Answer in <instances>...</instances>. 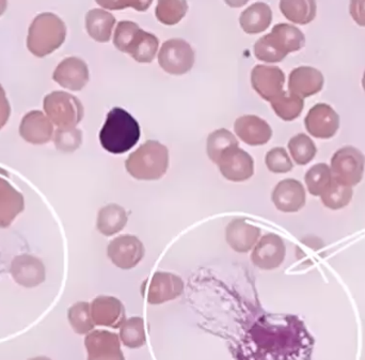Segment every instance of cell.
Returning <instances> with one entry per match:
<instances>
[{"label":"cell","instance_id":"29","mask_svg":"<svg viewBox=\"0 0 365 360\" xmlns=\"http://www.w3.org/2000/svg\"><path fill=\"white\" fill-rule=\"evenodd\" d=\"M289 149L296 164L304 166L317 155V145L306 134H298L289 140Z\"/></svg>","mask_w":365,"mask_h":360},{"label":"cell","instance_id":"9","mask_svg":"<svg viewBox=\"0 0 365 360\" xmlns=\"http://www.w3.org/2000/svg\"><path fill=\"white\" fill-rule=\"evenodd\" d=\"M221 173L225 179L233 182H242L250 179L255 173V162L251 155L238 147L225 150L219 158Z\"/></svg>","mask_w":365,"mask_h":360},{"label":"cell","instance_id":"31","mask_svg":"<svg viewBox=\"0 0 365 360\" xmlns=\"http://www.w3.org/2000/svg\"><path fill=\"white\" fill-rule=\"evenodd\" d=\"M120 337L124 346L137 349L145 344V322L141 318H132L121 326Z\"/></svg>","mask_w":365,"mask_h":360},{"label":"cell","instance_id":"27","mask_svg":"<svg viewBox=\"0 0 365 360\" xmlns=\"http://www.w3.org/2000/svg\"><path fill=\"white\" fill-rule=\"evenodd\" d=\"M232 147H238L237 139L229 130L220 128V130H215L208 136L206 151H207L208 158L215 164H218L221 154Z\"/></svg>","mask_w":365,"mask_h":360},{"label":"cell","instance_id":"25","mask_svg":"<svg viewBox=\"0 0 365 360\" xmlns=\"http://www.w3.org/2000/svg\"><path fill=\"white\" fill-rule=\"evenodd\" d=\"M304 181L311 195L321 197L334 181L331 169L323 163L314 165L304 175Z\"/></svg>","mask_w":365,"mask_h":360},{"label":"cell","instance_id":"11","mask_svg":"<svg viewBox=\"0 0 365 360\" xmlns=\"http://www.w3.org/2000/svg\"><path fill=\"white\" fill-rule=\"evenodd\" d=\"M284 81V73L278 66H257L251 73L253 89L269 102L282 93Z\"/></svg>","mask_w":365,"mask_h":360},{"label":"cell","instance_id":"28","mask_svg":"<svg viewBox=\"0 0 365 360\" xmlns=\"http://www.w3.org/2000/svg\"><path fill=\"white\" fill-rule=\"evenodd\" d=\"M353 195V187L342 185L334 179L327 190L322 195L321 200L328 209L341 210L351 203Z\"/></svg>","mask_w":365,"mask_h":360},{"label":"cell","instance_id":"2","mask_svg":"<svg viewBox=\"0 0 365 360\" xmlns=\"http://www.w3.org/2000/svg\"><path fill=\"white\" fill-rule=\"evenodd\" d=\"M306 44L302 30L289 24H278L270 34L255 42V53L264 62H281L289 53L299 51Z\"/></svg>","mask_w":365,"mask_h":360},{"label":"cell","instance_id":"21","mask_svg":"<svg viewBox=\"0 0 365 360\" xmlns=\"http://www.w3.org/2000/svg\"><path fill=\"white\" fill-rule=\"evenodd\" d=\"M59 78L62 85L73 90H81L89 81V71L85 62L77 58L66 60L58 68Z\"/></svg>","mask_w":365,"mask_h":360},{"label":"cell","instance_id":"14","mask_svg":"<svg viewBox=\"0 0 365 360\" xmlns=\"http://www.w3.org/2000/svg\"><path fill=\"white\" fill-rule=\"evenodd\" d=\"M11 275L15 282L25 288H34L44 282L45 267L36 257L21 254L12 261Z\"/></svg>","mask_w":365,"mask_h":360},{"label":"cell","instance_id":"7","mask_svg":"<svg viewBox=\"0 0 365 360\" xmlns=\"http://www.w3.org/2000/svg\"><path fill=\"white\" fill-rule=\"evenodd\" d=\"M143 244L134 235H121L115 237L108 246L109 259L119 269H133L143 260Z\"/></svg>","mask_w":365,"mask_h":360},{"label":"cell","instance_id":"8","mask_svg":"<svg viewBox=\"0 0 365 360\" xmlns=\"http://www.w3.org/2000/svg\"><path fill=\"white\" fill-rule=\"evenodd\" d=\"M285 254L287 248L282 237L274 233H268L257 242L251 254V260L259 269L272 271L281 267Z\"/></svg>","mask_w":365,"mask_h":360},{"label":"cell","instance_id":"6","mask_svg":"<svg viewBox=\"0 0 365 360\" xmlns=\"http://www.w3.org/2000/svg\"><path fill=\"white\" fill-rule=\"evenodd\" d=\"M143 295L151 305H160L166 302L178 299L184 291V284L179 276L165 272H158L152 276Z\"/></svg>","mask_w":365,"mask_h":360},{"label":"cell","instance_id":"30","mask_svg":"<svg viewBox=\"0 0 365 360\" xmlns=\"http://www.w3.org/2000/svg\"><path fill=\"white\" fill-rule=\"evenodd\" d=\"M68 321L75 333L87 334L94 329L93 319L91 316V305L85 302L75 304L68 310Z\"/></svg>","mask_w":365,"mask_h":360},{"label":"cell","instance_id":"37","mask_svg":"<svg viewBox=\"0 0 365 360\" xmlns=\"http://www.w3.org/2000/svg\"><path fill=\"white\" fill-rule=\"evenodd\" d=\"M362 86H364V91H365V72H364V79H362Z\"/></svg>","mask_w":365,"mask_h":360},{"label":"cell","instance_id":"5","mask_svg":"<svg viewBox=\"0 0 365 360\" xmlns=\"http://www.w3.org/2000/svg\"><path fill=\"white\" fill-rule=\"evenodd\" d=\"M158 63L163 70L175 75L189 72L195 63V53L182 38H171L163 44L158 53Z\"/></svg>","mask_w":365,"mask_h":360},{"label":"cell","instance_id":"3","mask_svg":"<svg viewBox=\"0 0 365 360\" xmlns=\"http://www.w3.org/2000/svg\"><path fill=\"white\" fill-rule=\"evenodd\" d=\"M168 149L156 140L143 143L125 162L128 173L135 179L143 181L160 179L168 170Z\"/></svg>","mask_w":365,"mask_h":360},{"label":"cell","instance_id":"10","mask_svg":"<svg viewBox=\"0 0 365 360\" xmlns=\"http://www.w3.org/2000/svg\"><path fill=\"white\" fill-rule=\"evenodd\" d=\"M304 124L307 130L315 138L328 139L339 130L340 117L331 106L319 103L310 109Z\"/></svg>","mask_w":365,"mask_h":360},{"label":"cell","instance_id":"18","mask_svg":"<svg viewBox=\"0 0 365 360\" xmlns=\"http://www.w3.org/2000/svg\"><path fill=\"white\" fill-rule=\"evenodd\" d=\"M261 229L248 224L242 218H236L225 229V240L232 250L237 252H248L259 241Z\"/></svg>","mask_w":365,"mask_h":360},{"label":"cell","instance_id":"19","mask_svg":"<svg viewBox=\"0 0 365 360\" xmlns=\"http://www.w3.org/2000/svg\"><path fill=\"white\" fill-rule=\"evenodd\" d=\"M158 45H160V41L158 36L139 27L133 34L124 53H130L137 62L140 63H151L158 53Z\"/></svg>","mask_w":365,"mask_h":360},{"label":"cell","instance_id":"12","mask_svg":"<svg viewBox=\"0 0 365 360\" xmlns=\"http://www.w3.org/2000/svg\"><path fill=\"white\" fill-rule=\"evenodd\" d=\"M88 360H124L118 335L106 331H96L86 338Z\"/></svg>","mask_w":365,"mask_h":360},{"label":"cell","instance_id":"1","mask_svg":"<svg viewBox=\"0 0 365 360\" xmlns=\"http://www.w3.org/2000/svg\"><path fill=\"white\" fill-rule=\"evenodd\" d=\"M140 135V125L135 118L123 108L115 107L109 111L101 130V145L110 153H125L137 145Z\"/></svg>","mask_w":365,"mask_h":360},{"label":"cell","instance_id":"13","mask_svg":"<svg viewBox=\"0 0 365 360\" xmlns=\"http://www.w3.org/2000/svg\"><path fill=\"white\" fill-rule=\"evenodd\" d=\"M272 199L279 211L295 213L306 205V190L297 180H283L274 187Z\"/></svg>","mask_w":365,"mask_h":360},{"label":"cell","instance_id":"4","mask_svg":"<svg viewBox=\"0 0 365 360\" xmlns=\"http://www.w3.org/2000/svg\"><path fill=\"white\" fill-rule=\"evenodd\" d=\"M365 158L361 151L354 147L338 150L331 158V173L334 179L342 185H357L364 178Z\"/></svg>","mask_w":365,"mask_h":360},{"label":"cell","instance_id":"20","mask_svg":"<svg viewBox=\"0 0 365 360\" xmlns=\"http://www.w3.org/2000/svg\"><path fill=\"white\" fill-rule=\"evenodd\" d=\"M272 21V9L264 2H255L240 14V23L247 34L265 31Z\"/></svg>","mask_w":365,"mask_h":360},{"label":"cell","instance_id":"17","mask_svg":"<svg viewBox=\"0 0 365 360\" xmlns=\"http://www.w3.org/2000/svg\"><path fill=\"white\" fill-rule=\"evenodd\" d=\"M91 316L94 324L101 326L118 329L125 322L123 305L115 297H100L94 299L91 304Z\"/></svg>","mask_w":365,"mask_h":360},{"label":"cell","instance_id":"16","mask_svg":"<svg viewBox=\"0 0 365 360\" xmlns=\"http://www.w3.org/2000/svg\"><path fill=\"white\" fill-rule=\"evenodd\" d=\"M234 130L249 145H265L272 136L269 124L257 115H247L238 118L234 124Z\"/></svg>","mask_w":365,"mask_h":360},{"label":"cell","instance_id":"34","mask_svg":"<svg viewBox=\"0 0 365 360\" xmlns=\"http://www.w3.org/2000/svg\"><path fill=\"white\" fill-rule=\"evenodd\" d=\"M98 4L110 10H121L132 6L137 11H145L151 6L152 1H98Z\"/></svg>","mask_w":365,"mask_h":360},{"label":"cell","instance_id":"35","mask_svg":"<svg viewBox=\"0 0 365 360\" xmlns=\"http://www.w3.org/2000/svg\"><path fill=\"white\" fill-rule=\"evenodd\" d=\"M354 21L360 26L365 27V1H353L349 6Z\"/></svg>","mask_w":365,"mask_h":360},{"label":"cell","instance_id":"33","mask_svg":"<svg viewBox=\"0 0 365 360\" xmlns=\"http://www.w3.org/2000/svg\"><path fill=\"white\" fill-rule=\"evenodd\" d=\"M266 166L274 173H287L293 169V163L283 148L270 150L265 158Z\"/></svg>","mask_w":365,"mask_h":360},{"label":"cell","instance_id":"26","mask_svg":"<svg viewBox=\"0 0 365 360\" xmlns=\"http://www.w3.org/2000/svg\"><path fill=\"white\" fill-rule=\"evenodd\" d=\"M304 98L291 93V92L283 91L278 98L272 101V109L281 119L284 121H292L299 117L304 109Z\"/></svg>","mask_w":365,"mask_h":360},{"label":"cell","instance_id":"36","mask_svg":"<svg viewBox=\"0 0 365 360\" xmlns=\"http://www.w3.org/2000/svg\"><path fill=\"white\" fill-rule=\"evenodd\" d=\"M29 360H51L49 359H47V357H36V359H32Z\"/></svg>","mask_w":365,"mask_h":360},{"label":"cell","instance_id":"32","mask_svg":"<svg viewBox=\"0 0 365 360\" xmlns=\"http://www.w3.org/2000/svg\"><path fill=\"white\" fill-rule=\"evenodd\" d=\"M188 10L186 1H160L155 14L158 21L165 25H175L182 21Z\"/></svg>","mask_w":365,"mask_h":360},{"label":"cell","instance_id":"23","mask_svg":"<svg viewBox=\"0 0 365 360\" xmlns=\"http://www.w3.org/2000/svg\"><path fill=\"white\" fill-rule=\"evenodd\" d=\"M126 224H128V213L120 205H107L98 213V229L106 237H111L120 232Z\"/></svg>","mask_w":365,"mask_h":360},{"label":"cell","instance_id":"15","mask_svg":"<svg viewBox=\"0 0 365 360\" xmlns=\"http://www.w3.org/2000/svg\"><path fill=\"white\" fill-rule=\"evenodd\" d=\"M324 76L321 71L311 66H299L289 74V91L302 98H309L321 91Z\"/></svg>","mask_w":365,"mask_h":360},{"label":"cell","instance_id":"22","mask_svg":"<svg viewBox=\"0 0 365 360\" xmlns=\"http://www.w3.org/2000/svg\"><path fill=\"white\" fill-rule=\"evenodd\" d=\"M115 19L103 9H93L87 14V30L98 42H108L115 27Z\"/></svg>","mask_w":365,"mask_h":360},{"label":"cell","instance_id":"24","mask_svg":"<svg viewBox=\"0 0 365 360\" xmlns=\"http://www.w3.org/2000/svg\"><path fill=\"white\" fill-rule=\"evenodd\" d=\"M281 12L293 23L306 25L317 16L315 1H281Z\"/></svg>","mask_w":365,"mask_h":360}]
</instances>
